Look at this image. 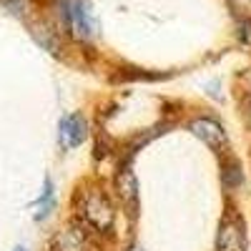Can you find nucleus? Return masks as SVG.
Here are the masks:
<instances>
[{"mask_svg": "<svg viewBox=\"0 0 251 251\" xmlns=\"http://www.w3.org/2000/svg\"><path fill=\"white\" fill-rule=\"evenodd\" d=\"M128 251H143V249H138V246H133V249H128Z\"/></svg>", "mask_w": 251, "mask_h": 251, "instance_id": "nucleus-10", "label": "nucleus"}, {"mask_svg": "<svg viewBox=\"0 0 251 251\" xmlns=\"http://www.w3.org/2000/svg\"><path fill=\"white\" fill-rule=\"evenodd\" d=\"M15 251H28V249H23V246H18V249H15Z\"/></svg>", "mask_w": 251, "mask_h": 251, "instance_id": "nucleus-11", "label": "nucleus"}, {"mask_svg": "<svg viewBox=\"0 0 251 251\" xmlns=\"http://www.w3.org/2000/svg\"><path fill=\"white\" fill-rule=\"evenodd\" d=\"M88 136V123L80 113H71L60 121V146L63 149H75L86 141Z\"/></svg>", "mask_w": 251, "mask_h": 251, "instance_id": "nucleus-3", "label": "nucleus"}, {"mask_svg": "<svg viewBox=\"0 0 251 251\" xmlns=\"http://www.w3.org/2000/svg\"><path fill=\"white\" fill-rule=\"evenodd\" d=\"M116 188H118V196L121 201L128 206V208H136V199H138V186H136V176L131 169H123L116 178Z\"/></svg>", "mask_w": 251, "mask_h": 251, "instance_id": "nucleus-7", "label": "nucleus"}, {"mask_svg": "<svg viewBox=\"0 0 251 251\" xmlns=\"http://www.w3.org/2000/svg\"><path fill=\"white\" fill-rule=\"evenodd\" d=\"M3 5L13 13V15H23L28 8V0H3Z\"/></svg>", "mask_w": 251, "mask_h": 251, "instance_id": "nucleus-9", "label": "nucleus"}, {"mask_svg": "<svg viewBox=\"0 0 251 251\" xmlns=\"http://www.w3.org/2000/svg\"><path fill=\"white\" fill-rule=\"evenodd\" d=\"M60 15H63V23L68 25V30L75 38L86 40L96 33V20H93L88 0H63Z\"/></svg>", "mask_w": 251, "mask_h": 251, "instance_id": "nucleus-1", "label": "nucleus"}, {"mask_svg": "<svg viewBox=\"0 0 251 251\" xmlns=\"http://www.w3.org/2000/svg\"><path fill=\"white\" fill-rule=\"evenodd\" d=\"M83 219L88 221V226L98 228V231H108L113 226V206H111L108 196L93 191L86 199V203H83Z\"/></svg>", "mask_w": 251, "mask_h": 251, "instance_id": "nucleus-2", "label": "nucleus"}, {"mask_svg": "<svg viewBox=\"0 0 251 251\" xmlns=\"http://www.w3.org/2000/svg\"><path fill=\"white\" fill-rule=\"evenodd\" d=\"M53 206H55V199H53V183L50 178H46V186H43V194H40L38 203H35V219H46L50 211H53Z\"/></svg>", "mask_w": 251, "mask_h": 251, "instance_id": "nucleus-8", "label": "nucleus"}, {"mask_svg": "<svg viewBox=\"0 0 251 251\" xmlns=\"http://www.w3.org/2000/svg\"><path fill=\"white\" fill-rule=\"evenodd\" d=\"M53 251H88V239L80 226H66L53 239Z\"/></svg>", "mask_w": 251, "mask_h": 251, "instance_id": "nucleus-6", "label": "nucleus"}, {"mask_svg": "<svg viewBox=\"0 0 251 251\" xmlns=\"http://www.w3.org/2000/svg\"><path fill=\"white\" fill-rule=\"evenodd\" d=\"M188 131H191L196 138H201L206 146L216 149V151L226 146V133H224V128H221L216 121H211V118H196V121H191Z\"/></svg>", "mask_w": 251, "mask_h": 251, "instance_id": "nucleus-5", "label": "nucleus"}, {"mask_svg": "<svg viewBox=\"0 0 251 251\" xmlns=\"http://www.w3.org/2000/svg\"><path fill=\"white\" fill-rule=\"evenodd\" d=\"M216 249L219 251H246V239H244V226L236 216L224 219L221 231L216 239Z\"/></svg>", "mask_w": 251, "mask_h": 251, "instance_id": "nucleus-4", "label": "nucleus"}]
</instances>
